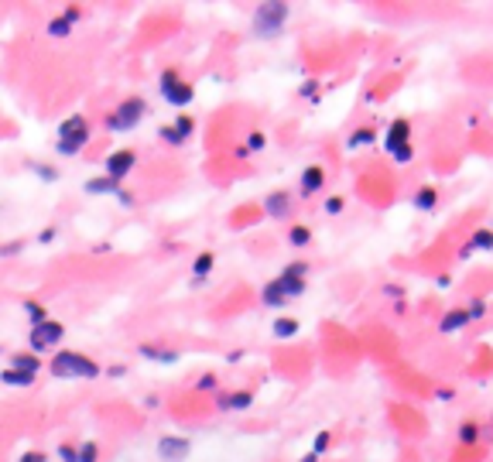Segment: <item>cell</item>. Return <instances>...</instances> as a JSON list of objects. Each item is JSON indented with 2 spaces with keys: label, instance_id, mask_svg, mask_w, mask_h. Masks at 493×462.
Here are the masks:
<instances>
[{
  "label": "cell",
  "instance_id": "obj_13",
  "mask_svg": "<svg viewBox=\"0 0 493 462\" xmlns=\"http://www.w3.org/2000/svg\"><path fill=\"white\" fill-rule=\"evenodd\" d=\"M137 356H141V360H148V363H158V367H175V363L182 360V353H179V350L161 346V343H141V346H137Z\"/></svg>",
  "mask_w": 493,
  "mask_h": 462
},
{
  "label": "cell",
  "instance_id": "obj_34",
  "mask_svg": "<svg viewBox=\"0 0 493 462\" xmlns=\"http://www.w3.org/2000/svg\"><path fill=\"white\" fill-rule=\"evenodd\" d=\"M264 148H268L264 130H250V134H247V154H257V151H264Z\"/></svg>",
  "mask_w": 493,
  "mask_h": 462
},
{
  "label": "cell",
  "instance_id": "obj_1",
  "mask_svg": "<svg viewBox=\"0 0 493 462\" xmlns=\"http://www.w3.org/2000/svg\"><path fill=\"white\" fill-rule=\"evenodd\" d=\"M305 281H308V264H305V261L285 264L281 274L261 288V305H264V308H285L288 301H295V298L305 294V288H308Z\"/></svg>",
  "mask_w": 493,
  "mask_h": 462
},
{
  "label": "cell",
  "instance_id": "obj_33",
  "mask_svg": "<svg viewBox=\"0 0 493 462\" xmlns=\"http://www.w3.org/2000/svg\"><path fill=\"white\" fill-rule=\"evenodd\" d=\"M196 390H202V394H219V376H216V373H202L196 380Z\"/></svg>",
  "mask_w": 493,
  "mask_h": 462
},
{
  "label": "cell",
  "instance_id": "obj_46",
  "mask_svg": "<svg viewBox=\"0 0 493 462\" xmlns=\"http://www.w3.org/2000/svg\"><path fill=\"white\" fill-rule=\"evenodd\" d=\"M435 284H439V288H449V284H452V277H449V274H439V277H435Z\"/></svg>",
  "mask_w": 493,
  "mask_h": 462
},
{
  "label": "cell",
  "instance_id": "obj_3",
  "mask_svg": "<svg viewBox=\"0 0 493 462\" xmlns=\"http://www.w3.org/2000/svg\"><path fill=\"white\" fill-rule=\"evenodd\" d=\"M48 370H52L55 380H99L103 376V367L93 356L79 353V350H59L52 356Z\"/></svg>",
  "mask_w": 493,
  "mask_h": 462
},
{
  "label": "cell",
  "instance_id": "obj_30",
  "mask_svg": "<svg viewBox=\"0 0 493 462\" xmlns=\"http://www.w3.org/2000/svg\"><path fill=\"white\" fill-rule=\"evenodd\" d=\"M319 90H322V83L312 76V79H305V83L298 86V96H301L305 103H319Z\"/></svg>",
  "mask_w": 493,
  "mask_h": 462
},
{
  "label": "cell",
  "instance_id": "obj_29",
  "mask_svg": "<svg viewBox=\"0 0 493 462\" xmlns=\"http://www.w3.org/2000/svg\"><path fill=\"white\" fill-rule=\"evenodd\" d=\"M76 462H99V445L93 439L76 442Z\"/></svg>",
  "mask_w": 493,
  "mask_h": 462
},
{
  "label": "cell",
  "instance_id": "obj_4",
  "mask_svg": "<svg viewBox=\"0 0 493 462\" xmlns=\"http://www.w3.org/2000/svg\"><path fill=\"white\" fill-rule=\"evenodd\" d=\"M288 14H292V7H288L285 0H264V3H257V7H254V17H250L254 38H264V41L278 38V34L288 28Z\"/></svg>",
  "mask_w": 493,
  "mask_h": 462
},
{
  "label": "cell",
  "instance_id": "obj_42",
  "mask_svg": "<svg viewBox=\"0 0 493 462\" xmlns=\"http://www.w3.org/2000/svg\"><path fill=\"white\" fill-rule=\"evenodd\" d=\"M384 294H388V298H391V301H404V288H401V284H384Z\"/></svg>",
  "mask_w": 493,
  "mask_h": 462
},
{
  "label": "cell",
  "instance_id": "obj_35",
  "mask_svg": "<svg viewBox=\"0 0 493 462\" xmlns=\"http://www.w3.org/2000/svg\"><path fill=\"white\" fill-rule=\"evenodd\" d=\"M329 445H332V435H329V432H315V439H312V452H315V456H322Z\"/></svg>",
  "mask_w": 493,
  "mask_h": 462
},
{
  "label": "cell",
  "instance_id": "obj_48",
  "mask_svg": "<svg viewBox=\"0 0 493 462\" xmlns=\"http://www.w3.org/2000/svg\"><path fill=\"white\" fill-rule=\"evenodd\" d=\"M319 459H322V456H315V452H305V456H301L298 462H319Z\"/></svg>",
  "mask_w": 493,
  "mask_h": 462
},
{
  "label": "cell",
  "instance_id": "obj_26",
  "mask_svg": "<svg viewBox=\"0 0 493 462\" xmlns=\"http://www.w3.org/2000/svg\"><path fill=\"white\" fill-rule=\"evenodd\" d=\"M21 308H24V315H28V322H31V325H38V322L52 319V315H48V308H45L38 298H24V301H21Z\"/></svg>",
  "mask_w": 493,
  "mask_h": 462
},
{
  "label": "cell",
  "instance_id": "obj_43",
  "mask_svg": "<svg viewBox=\"0 0 493 462\" xmlns=\"http://www.w3.org/2000/svg\"><path fill=\"white\" fill-rule=\"evenodd\" d=\"M435 397H439V401H452V397H456V390H452V387H439V390H435Z\"/></svg>",
  "mask_w": 493,
  "mask_h": 462
},
{
  "label": "cell",
  "instance_id": "obj_32",
  "mask_svg": "<svg viewBox=\"0 0 493 462\" xmlns=\"http://www.w3.org/2000/svg\"><path fill=\"white\" fill-rule=\"evenodd\" d=\"M487 308H490V305H487V298H483V294H476V298H470V305H466V312H470V319H473V322H480V319H487Z\"/></svg>",
  "mask_w": 493,
  "mask_h": 462
},
{
  "label": "cell",
  "instance_id": "obj_37",
  "mask_svg": "<svg viewBox=\"0 0 493 462\" xmlns=\"http://www.w3.org/2000/svg\"><path fill=\"white\" fill-rule=\"evenodd\" d=\"M343 209H346V202H343L339 195H329V199H325V205H322V212H325V216H339Z\"/></svg>",
  "mask_w": 493,
  "mask_h": 462
},
{
  "label": "cell",
  "instance_id": "obj_20",
  "mask_svg": "<svg viewBox=\"0 0 493 462\" xmlns=\"http://www.w3.org/2000/svg\"><path fill=\"white\" fill-rule=\"evenodd\" d=\"M298 332H301V319H295V315H278L271 322V336L274 339H295Z\"/></svg>",
  "mask_w": 493,
  "mask_h": 462
},
{
  "label": "cell",
  "instance_id": "obj_25",
  "mask_svg": "<svg viewBox=\"0 0 493 462\" xmlns=\"http://www.w3.org/2000/svg\"><path fill=\"white\" fill-rule=\"evenodd\" d=\"M456 439H459V445L473 449V445H480V439H483V428H480L476 421H463V425H459V432H456Z\"/></svg>",
  "mask_w": 493,
  "mask_h": 462
},
{
  "label": "cell",
  "instance_id": "obj_18",
  "mask_svg": "<svg viewBox=\"0 0 493 462\" xmlns=\"http://www.w3.org/2000/svg\"><path fill=\"white\" fill-rule=\"evenodd\" d=\"M470 322H473V319H470V312H466V308H452V312H445V315H442L439 332H442V336H452V332L466 329Z\"/></svg>",
  "mask_w": 493,
  "mask_h": 462
},
{
  "label": "cell",
  "instance_id": "obj_39",
  "mask_svg": "<svg viewBox=\"0 0 493 462\" xmlns=\"http://www.w3.org/2000/svg\"><path fill=\"white\" fill-rule=\"evenodd\" d=\"M34 240H38L41 247H48V243H55V240H59V226H45V230H41V233H38Z\"/></svg>",
  "mask_w": 493,
  "mask_h": 462
},
{
  "label": "cell",
  "instance_id": "obj_47",
  "mask_svg": "<svg viewBox=\"0 0 493 462\" xmlns=\"http://www.w3.org/2000/svg\"><path fill=\"white\" fill-rule=\"evenodd\" d=\"M470 257H473V250H470V243H466V247H459V261H470Z\"/></svg>",
  "mask_w": 493,
  "mask_h": 462
},
{
  "label": "cell",
  "instance_id": "obj_2",
  "mask_svg": "<svg viewBox=\"0 0 493 462\" xmlns=\"http://www.w3.org/2000/svg\"><path fill=\"white\" fill-rule=\"evenodd\" d=\"M93 141V123L83 113H69L59 127H55V154L59 158H76L83 154V148H90Z\"/></svg>",
  "mask_w": 493,
  "mask_h": 462
},
{
  "label": "cell",
  "instance_id": "obj_22",
  "mask_svg": "<svg viewBox=\"0 0 493 462\" xmlns=\"http://www.w3.org/2000/svg\"><path fill=\"white\" fill-rule=\"evenodd\" d=\"M34 380H38V376L21 373V370H10V367L0 370V383H3V387H10V390H28V387H34Z\"/></svg>",
  "mask_w": 493,
  "mask_h": 462
},
{
  "label": "cell",
  "instance_id": "obj_17",
  "mask_svg": "<svg viewBox=\"0 0 493 462\" xmlns=\"http://www.w3.org/2000/svg\"><path fill=\"white\" fill-rule=\"evenodd\" d=\"M123 188H127L123 182H113V179H106V175H97V179H86V182H83V192H86V195H110V199H117Z\"/></svg>",
  "mask_w": 493,
  "mask_h": 462
},
{
  "label": "cell",
  "instance_id": "obj_16",
  "mask_svg": "<svg viewBox=\"0 0 493 462\" xmlns=\"http://www.w3.org/2000/svg\"><path fill=\"white\" fill-rule=\"evenodd\" d=\"M250 404H254L250 390H219L216 394V408L219 411H247Z\"/></svg>",
  "mask_w": 493,
  "mask_h": 462
},
{
  "label": "cell",
  "instance_id": "obj_23",
  "mask_svg": "<svg viewBox=\"0 0 493 462\" xmlns=\"http://www.w3.org/2000/svg\"><path fill=\"white\" fill-rule=\"evenodd\" d=\"M7 367L21 370V373H31V376H38V373H41V356H34L31 350H28V353L21 350V353H14V356H10V363H7Z\"/></svg>",
  "mask_w": 493,
  "mask_h": 462
},
{
  "label": "cell",
  "instance_id": "obj_10",
  "mask_svg": "<svg viewBox=\"0 0 493 462\" xmlns=\"http://www.w3.org/2000/svg\"><path fill=\"white\" fill-rule=\"evenodd\" d=\"M134 168H137V151L134 148H117L103 158V175L113 179V182H123Z\"/></svg>",
  "mask_w": 493,
  "mask_h": 462
},
{
  "label": "cell",
  "instance_id": "obj_15",
  "mask_svg": "<svg viewBox=\"0 0 493 462\" xmlns=\"http://www.w3.org/2000/svg\"><path fill=\"white\" fill-rule=\"evenodd\" d=\"M261 209H264V216H271V219H285V216H292V195H288L285 188L268 192L264 202H261Z\"/></svg>",
  "mask_w": 493,
  "mask_h": 462
},
{
  "label": "cell",
  "instance_id": "obj_44",
  "mask_svg": "<svg viewBox=\"0 0 493 462\" xmlns=\"http://www.w3.org/2000/svg\"><path fill=\"white\" fill-rule=\"evenodd\" d=\"M240 360H243V350H230L226 353V363H240Z\"/></svg>",
  "mask_w": 493,
  "mask_h": 462
},
{
  "label": "cell",
  "instance_id": "obj_9",
  "mask_svg": "<svg viewBox=\"0 0 493 462\" xmlns=\"http://www.w3.org/2000/svg\"><path fill=\"white\" fill-rule=\"evenodd\" d=\"M192 134H196V117L179 113L172 123H165V127L158 130V141L168 144V148H185V144L192 141Z\"/></svg>",
  "mask_w": 493,
  "mask_h": 462
},
{
  "label": "cell",
  "instance_id": "obj_21",
  "mask_svg": "<svg viewBox=\"0 0 493 462\" xmlns=\"http://www.w3.org/2000/svg\"><path fill=\"white\" fill-rule=\"evenodd\" d=\"M411 205H414L418 212H435V205H439V188H435V185H421V188L411 195Z\"/></svg>",
  "mask_w": 493,
  "mask_h": 462
},
{
  "label": "cell",
  "instance_id": "obj_28",
  "mask_svg": "<svg viewBox=\"0 0 493 462\" xmlns=\"http://www.w3.org/2000/svg\"><path fill=\"white\" fill-rule=\"evenodd\" d=\"M288 243L301 250V247H308L312 243V226H305V223H295L292 230H288Z\"/></svg>",
  "mask_w": 493,
  "mask_h": 462
},
{
  "label": "cell",
  "instance_id": "obj_31",
  "mask_svg": "<svg viewBox=\"0 0 493 462\" xmlns=\"http://www.w3.org/2000/svg\"><path fill=\"white\" fill-rule=\"evenodd\" d=\"M470 250H493V230H476L473 240H470Z\"/></svg>",
  "mask_w": 493,
  "mask_h": 462
},
{
  "label": "cell",
  "instance_id": "obj_12",
  "mask_svg": "<svg viewBox=\"0 0 493 462\" xmlns=\"http://www.w3.org/2000/svg\"><path fill=\"white\" fill-rule=\"evenodd\" d=\"M79 21H83V7L69 3L62 14H55V17L45 24V31H48V38H59V41H62V38H69V34H72V28H76Z\"/></svg>",
  "mask_w": 493,
  "mask_h": 462
},
{
  "label": "cell",
  "instance_id": "obj_14",
  "mask_svg": "<svg viewBox=\"0 0 493 462\" xmlns=\"http://www.w3.org/2000/svg\"><path fill=\"white\" fill-rule=\"evenodd\" d=\"M322 188H325V168H322V165L301 168V175H298V195H301V199H312V195H319Z\"/></svg>",
  "mask_w": 493,
  "mask_h": 462
},
{
  "label": "cell",
  "instance_id": "obj_7",
  "mask_svg": "<svg viewBox=\"0 0 493 462\" xmlns=\"http://www.w3.org/2000/svg\"><path fill=\"white\" fill-rule=\"evenodd\" d=\"M62 339H66V325L59 322V319H45V322H38V325H31L28 329V350L34 353V356H41V353H59V346H62Z\"/></svg>",
  "mask_w": 493,
  "mask_h": 462
},
{
  "label": "cell",
  "instance_id": "obj_6",
  "mask_svg": "<svg viewBox=\"0 0 493 462\" xmlns=\"http://www.w3.org/2000/svg\"><path fill=\"white\" fill-rule=\"evenodd\" d=\"M384 151L394 158V165H408L414 158V144H411V120L394 117L391 127L384 130Z\"/></svg>",
  "mask_w": 493,
  "mask_h": 462
},
{
  "label": "cell",
  "instance_id": "obj_24",
  "mask_svg": "<svg viewBox=\"0 0 493 462\" xmlns=\"http://www.w3.org/2000/svg\"><path fill=\"white\" fill-rule=\"evenodd\" d=\"M212 268H216V254H212V250L196 254V261H192V284H202L205 277L212 274Z\"/></svg>",
  "mask_w": 493,
  "mask_h": 462
},
{
  "label": "cell",
  "instance_id": "obj_45",
  "mask_svg": "<svg viewBox=\"0 0 493 462\" xmlns=\"http://www.w3.org/2000/svg\"><path fill=\"white\" fill-rule=\"evenodd\" d=\"M158 404H161V401H158V394H148V397H144V408H148V411H154Z\"/></svg>",
  "mask_w": 493,
  "mask_h": 462
},
{
  "label": "cell",
  "instance_id": "obj_11",
  "mask_svg": "<svg viewBox=\"0 0 493 462\" xmlns=\"http://www.w3.org/2000/svg\"><path fill=\"white\" fill-rule=\"evenodd\" d=\"M154 452L161 462H185L192 456V439L189 435H161Z\"/></svg>",
  "mask_w": 493,
  "mask_h": 462
},
{
  "label": "cell",
  "instance_id": "obj_19",
  "mask_svg": "<svg viewBox=\"0 0 493 462\" xmlns=\"http://www.w3.org/2000/svg\"><path fill=\"white\" fill-rule=\"evenodd\" d=\"M28 172L38 179L41 185H59L62 182V168L52 161H28Z\"/></svg>",
  "mask_w": 493,
  "mask_h": 462
},
{
  "label": "cell",
  "instance_id": "obj_41",
  "mask_svg": "<svg viewBox=\"0 0 493 462\" xmlns=\"http://www.w3.org/2000/svg\"><path fill=\"white\" fill-rule=\"evenodd\" d=\"M17 462H48V456H45V452H38V449H28V452H21V456H17Z\"/></svg>",
  "mask_w": 493,
  "mask_h": 462
},
{
  "label": "cell",
  "instance_id": "obj_5",
  "mask_svg": "<svg viewBox=\"0 0 493 462\" xmlns=\"http://www.w3.org/2000/svg\"><path fill=\"white\" fill-rule=\"evenodd\" d=\"M148 99L144 96H127V99H120L106 117H103V130H110V134H130V130H137L141 123H144V117H148Z\"/></svg>",
  "mask_w": 493,
  "mask_h": 462
},
{
  "label": "cell",
  "instance_id": "obj_27",
  "mask_svg": "<svg viewBox=\"0 0 493 462\" xmlns=\"http://www.w3.org/2000/svg\"><path fill=\"white\" fill-rule=\"evenodd\" d=\"M374 141H377V130H374V127H360V130H353V134L346 137V148L356 151V148H367V144H374Z\"/></svg>",
  "mask_w": 493,
  "mask_h": 462
},
{
  "label": "cell",
  "instance_id": "obj_36",
  "mask_svg": "<svg viewBox=\"0 0 493 462\" xmlns=\"http://www.w3.org/2000/svg\"><path fill=\"white\" fill-rule=\"evenodd\" d=\"M24 247H28V240H10V243H3V247H0V261H7V257H17Z\"/></svg>",
  "mask_w": 493,
  "mask_h": 462
},
{
  "label": "cell",
  "instance_id": "obj_40",
  "mask_svg": "<svg viewBox=\"0 0 493 462\" xmlns=\"http://www.w3.org/2000/svg\"><path fill=\"white\" fill-rule=\"evenodd\" d=\"M103 373H106L110 380H123V376H127V363H110Z\"/></svg>",
  "mask_w": 493,
  "mask_h": 462
},
{
  "label": "cell",
  "instance_id": "obj_38",
  "mask_svg": "<svg viewBox=\"0 0 493 462\" xmlns=\"http://www.w3.org/2000/svg\"><path fill=\"white\" fill-rule=\"evenodd\" d=\"M55 459L59 462H76V442H62L55 449Z\"/></svg>",
  "mask_w": 493,
  "mask_h": 462
},
{
  "label": "cell",
  "instance_id": "obj_8",
  "mask_svg": "<svg viewBox=\"0 0 493 462\" xmlns=\"http://www.w3.org/2000/svg\"><path fill=\"white\" fill-rule=\"evenodd\" d=\"M158 92H161V99H165L168 106H175V110H185V106L196 99V86H192L189 79H182V72H175V69H165V72L158 76Z\"/></svg>",
  "mask_w": 493,
  "mask_h": 462
}]
</instances>
